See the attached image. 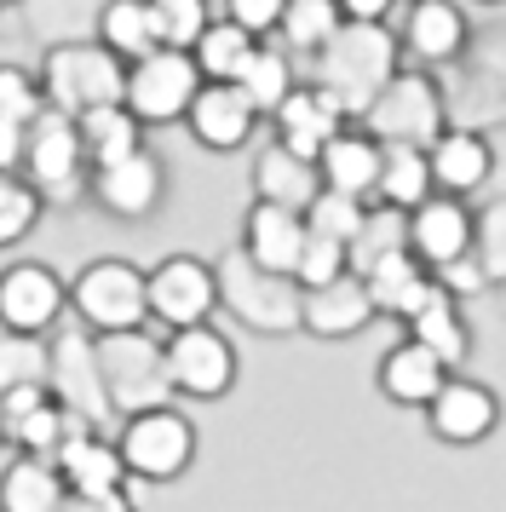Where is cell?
I'll return each instance as SVG.
<instances>
[{
  "mask_svg": "<svg viewBox=\"0 0 506 512\" xmlns=\"http://www.w3.org/2000/svg\"><path fill=\"white\" fill-rule=\"evenodd\" d=\"M426 162H432V185L449 190V196H472V190L489 185L495 173V150L483 133H460V127H443L432 144H426Z\"/></svg>",
  "mask_w": 506,
  "mask_h": 512,
  "instance_id": "obj_25",
  "label": "cell"
},
{
  "mask_svg": "<svg viewBox=\"0 0 506 512\" xmlns=\"http://www.w3.org/2000/svg\"><path fill=\"white\" fill-rule=\"evenodd\" d=\"M144 294H150V323L161 334L219 317V271L196 254H167L161 265H150L144 271Z\"/></svg>",
  "mask_w": 506,
  "mask_h": 512,
  "instance_id": "obj_10",
  "label": "cell"
},
{
  "mask_svg": "<svg viewBox=\"0 0 506 512\" xmlns=\"http://www.w3.org/2000/svg\"><path fill=\"white\" fill-rule=\"evenodd\" d=\"M69 501V484L58 461L46 455H12L6 472H0V512H64Z\"/></svg>",
  "mask_w": 506,
  "mask_h": 512,
  "instance_id": "obj_29",
  "label": "cell"
},
{
  "mask_svg": "<svg viewBox=\"0 0 506 512\" xmlns=\"http://www.w3.org/2000/svg\"><path fill=\"white\" fill-rule=\"evenodd\" d=\"M0 443H6V409H0Z\"/></svg>",
  "mask_w": 506,
  "mask_h": 512,
  "instance_id": "obj_46",
  "label": "cell"
},
{
  "mask_svg": "<svg viewBox=\"0 0 506 512\" xmlns=\"http://www.w3.org/2000/svg\"><path fill=\"white\" fill-rule=\"evenodd\" d=\"M196 93H202L196 58L179 47H156V52H144V58L127 64V93H121V104L144 127H173V121H184V110H190Z\"/></svg>",
  "mask_w": 506,
  "mask_h": 512,
  "instance_id": "obj_9",
  "label": "cell"
},
{
  "mask_svg": "<svg viewBox=\"0 0 506 512\" xmlns=\"http://www.w3.org/2000/svg\"><path fill=\"white\" fill-rule=\"evenodd\" d=\"M64 512H138V507H133V495H127V489H92V495L69 489Z\"/></svg>",
  "mask_w": 506,
  "mask_h": 512,
  "instance_id": "obj_43",
  "label": "cell"
},
{
  "mask_svg": "<svg viewBox=\"0 0 506 512\" xmlns=\"http://www.w3.org/2000/svg\"><path fill=\"white\" fill-rule=\"evenodd\" d=\"M115 443H121V461L138 484H179L184 472L196 466V420L173 409V403H150L133 415L115 420Z\"/></svg>",
  "mask_w": 506,
  "mask_h": 512,
  "instance_id": "obj_3",
  "label": "cell"
},
{
  "mask_svg": "<svg viewBox=\"0 0 506 512\" xmlns=\"http://www.w3.org/2000/svg\"><path fill=\"white\" fill-rule=\"evenodd\" d=\"M357 121H363L380 144H420V150L449 127V121H443V93H437L420 70H397Z\"/></svg>",
  "mask_w": 506,
  "mask_h": 512,
  "instance_id": "obj_11",
  "label": "cell"
},
{
  "mask_svg": "<svg viewBox=\"0 0 506 512\" xmlns=\"http://www.w3.org/2000/svg\"><path fill=\"white\" fill-rule=\"evenodd\" d=\"M374 323V300H368L363 271H340L334 282L299 288V328L317 340H351Z\"/></svg>",
  "mask_w": 506,
  "mask_h": 512,
  "instance_id": "obj_18",
  "label": "cell"
},
{
  "mask_svg": "<svg viewBox=\"0 0 506 512\" xmlns=\"http://www.w3.org/2000/svg\"><path fill=\"white\" fill-rule=\"evenodd\" d=\"M69 311V282L41 265V259H18L0 271V328L18 334H52Z\"/></svg>",
  "mask_w": 506,
  "mask_h": 512,
  "instance_id": "obj_14",
  "label": "cell"
},
{
  "mask_svg": "<svg viewBox=\"0 0 506 512\" xmlns=\"http://www.w3.org/2000/svg\"><path fill=\"white\" fill-rule=\"evenodd\" d=\"M35 75H41V98L52 110H64V116H87L98 104H121V93H127V64L98 35L46 47Z\"/></svg>",
  "mask_w": 506,
  "mask_h": 512,
  "instance_id": "obj_2",
  "label": "cell"
},
{
  "mask_svg": "<svg viewBox=\"0 0 506 512\" xmlns=\"http://www.w3.org/2000/svg\"><path fill=\"white\" fill-rule=\"evenodd\" d=\"M236 87H242V98H248L253 110H259V121L276 116V104L294 93V58H288V47H253L248 64L236 70Z\"/></svg>",
  "mask_w": 506,
  "mask_h": 512,
  "instance_id": "obj_33",
  "label": "cell"
},
{
  "mask_svg": "<svg viewBox=\"0 0 506 512\" xmlns=\"http://www.w3.org/2000/svg\"><path fill=\"white\" fill-rule=\"evenodd\" d=\"M69 311L92 334H121V328H150V294L144 271L133 259H87L69 277Z\"/></svg>",
  "mask_w": 506,
  "mask_h": 512,
  "instance_id": "obj_5",
  "label": "cell"
},
{
  "mask_svg": "<svg viewBox=\"0 0 506 512\" xmlns=\"http://www.w3.org/2000/svg\"><path fill=\"white\" fill-rule=\"evenodd\" d=\"M167 380H173V397H190V403H219V397L236 392V374H242V357L230 346V334H219L213 323H190L173 328L167 340Z\"/></svg>",
  "mask_w": 506,
  "mask_h": 512,
  "instance_id": "obj_8",
  "label": "cell"
},
{
  "mask_svg": "<svg viewBox=\"0 0 506 512\" xmlns=\"http://www.w3.org/2000/svg\"><path fill=\"white\" fill-rule=\"evenodd\" d=\"M46 386L52 397L75 409L92 426H115L110 392H104V374H98V340L92 328H75V334H52V369H46Z\"/></svg>",
  "mask_w": 506,
  "mask_h": 512,
  "instance_id": "obj_13",
  "label": "cell"
},
{
  "mask_svg": "<svg viewBox=\"0 0 506 512\" xmlns=\"http://www.w3.org/2000/svg\"><path fill=\"white\" fill-rule=\"evenodd\" d=\"M282 6H288V0H225V18H236L242 29H253V35L265 41V35H276V24H282Z\"/></svg>",
  "mask_w": 506,
  "mask_h": 512,
  "instance_id": "obj_42",
  "label": "cell"
},
{
  "mask_svg": "<svg viewBox=\"0 0 506 512\" xmlns=\"http://www.w3.org/2000/svg\"><path fill=\"white\" fill-rule=\"evenodd\" d=\"M363 282H368V300H374V317H397V323H403L414 305L437 288V271L420 265V259L409 254V242H403V248H386L380 259H368Z\"/></svg>",
  "mask_w": 506,
  "mask_h": 512,
  "instance_id": "obj_22",
  "label": "cell"
},
{
  "mask_svg": "<svg viewBox=\"0 0 506 512\" xmlns=\"http://www.w3.org/2000/svg\"><path fill=\"white\" fill-rule=\"evenodd\" d=\"M41 213H46L41 190L29 185L18 167H0V254L18 248V242H29L35 225H41Z\"/></svg>",
  "mask_w": 506,
  "mask_h": 512,
  "instance_id": "obj_37",
  "label": "cell"
},
{
  "mask_svg": "<svg viewBox=\"0 0 506 512\" xmlns=\"http://www.w3.org/2000/svg\"><path fill=\"white\" fill-rule=\"evenodd\" d=\"M340 271H351V248H345V242H334V236H322V231L305 236V248H299V265H294V282H299V288L334 282Z\"/></svg>",
  "mask_w": 506,
  "mask_h": 512,
  "instance_id": "obj_40",
  "label": "cell"
},
{
  "mask_svg": "<svg viewBox=\"0 0 506 512\" xmlns=\"http://www.w3.org/2000/svg\"><path fill=\"white\" fill-rule=\"evenodd\" d=\"M150 18H156V41L161 47L190 52L196 35L213 24V6L207 0H150Z\"/></svg>",
  "mask_w": 506,
  "mask_h": 512,
  "instance_id": "obj_39",
  "label": "cell"
},
{
  "mask_svg": "<svg viewBox=\"0 0 506 512\" xmlns=\"http://www.w3.org/2000/svg\"><path fill=\"white\" fill-rule=\"evenodd\" d=\"M345 121L351 116L340 110V98L328 93V87H317V81H305V87H294V93L276 104L271 127H276V144H288V150H299V156L317 162L322 144L334 139Z\"/></svg>",
  "mask_w": 506,
  "mask_h": 512,
  "instance_id": "obj_20",
  "label": "cell"
},
{
  "mask_svg": "<svg viewBox=\"0 0 506 512\" xmlns=\"http://www.w3.org/2000/svg\"><path fill=\"white\" fill-rule=\"evenodd\" d=\"M449 374H455V369H449L432 346H420V340L409 334V340H397V346L380 357L374 386H380V397H386V403H397V409H426Z\"/></svg>",
  "mask_w": 506,
  "mask_h": 512,
  "instance_id": "obj_21",
  "label": "cell"
},
{
  "mask_svg": "<svg viewBox=\"0 0 506 512\" xmlns=\"http://www.w3.org/2000/svg\"><path fill=\"white\" fill-rule=\"evenodd\" d=\"M23 133H29V121L0 116V167H23Z\"/></svg>",
  "mask_w": 506,
  "mask_h": 512,
  "instance_id": "obj_44",
  "label": "cell"
},
{
  "mask_svg": "<svg viewBox=\"0 0 506 512\" xmlns=\"http://www.w3.org/2000/svg\"><path fill=\"white\" fill-rule=\"evenodd\" d=\"M18 173L46 196V208H75V202L87 196V179H92L75 116H64V110L46 104L41 116L29 121V133H23V167Z\"/></svg>",
  "mask_w": 506,
  "mask_h": 512,
  "instance_id": "obj_4",
  "label": "cell"
},
{
  "mask_svg": "<svg viewBox=\"0 0 506 512\" xmlns=\"http://www.w3.org/2000/svg\"><path fill=\"white\" fill-rule=\"evenodd\" d=\"M253 47H259V35H253V29H242L236 18H225V12H213V24L196 35L190 58H196L202 81H236V70L248 64Z\"/></svg>",
  "mask_w": 506,
  "mask_h": 512,
  "instance_id": "obj_32",
  "label": "cell"
},
{
  "mask_svg": "<svg viewBox=\"0 0 506 512\" xmlns=\"http://www.w3.org/2000/svg\"><path fill=\"white\" fill-rule=\"evenodd\" d=\"M46 369H52V334L0 328V397L18 386H46Z\"/></svg>",
  "mask_w": 506,
  "mask_h": 512,
  "instance_id": "obj_36",
  "label": "cell"
},
{
  "mask_svg": "<svg viewBox=\"0 0 506 512\" xmlns=\"http://www.w3.org/2000/svg\"><path fill=\"white\" fill-rule=\"evenodd\" d=\"M397 52H403V41H397L386 24H357V18H345V24L328 35V47L311 58V81L340 98L345 116H363L368 104H374V93L403 70Z\"/></svg>",
  "mask_w": 506,
  "mask_h": 512,
  "instance_id": "obj_1",
  "label": "cell"
},
{
  "mask_svg": "<svg viewBox=\"0 0 506 512\" xmlns=\"http://www.w3.org/2000/svg\"><path fill=\"white\" fill-rule=\"evenodd\" d=\"M420 415H426V426H432L437 443H449V449H478V443H489L495 426H501V397L489 392L483 380L449 374Z\"/></svg>",
  "mask_w": 506,
  "mask_h": 512,
  "instance_id": "obj_16",
  "label": "cell"
},
{
  "mask_svg": "<svg viewBox=\"0 0 506 512\" xmlns=\"http://www.w3.org/2000/svg\"><path fill=\"white\" fill-rule=\"evenodd\" d=\"M98 41L121 58V64H133L144 52H156V18H150V0H104V12H98Z\"/></svg>",
  "mask_w": 506,
  "mask_h": 512,
  "instance_id": "obj_34",
  "label": "cell"
},
{
  "mask_svg": "<svg viewBox=\"0 0 506 512\" xmlns=\"http://www.w3.org/2000/svg\"><path fill=\"white\" fill-rule=\"evenodd\" d=\"M403 52L420 64H449L466 47V12L455 0H409V18H403Z\"/></svg>",
  "mask_w": 506,
  "mask_h": 512,
  "instance_id": "obj_27",
  "label": "cell"
},
{
  "mask_svg": "<svg viewBox=\"0 0 506 512\" xmlns=\"http://www.w3.org/2000/svg\"><path fill=\"white\" fill-rule=\"evenodd\" d=\"M345 18H357V24H386V12L397 6V0H334Z\"/></svg>",
  "mask_w": 506,
  "mask_h": 512,
  "instance_id": "obj_45",
  "label": "cell"
},
{
  "mask_svg": "<svg viewBox=\"0 0 506 512\" xmlns=\"http://www.w3.org/2000/svg\"><path fill=\"white\" fill-rule=\"evenodd\" d=\"M87 196L98 208L121 219V225H144V219H156L161 202H167V167L150 144H138L133 156H121L110 167H92L87 179Z\"/></svg>",
  "mask_w": 506,
  "mask_h": 512,
  "instance_id": "obj_12",
  "label": "cell"
},
{
  "mask_svg": "<svg viewBox=\"0 0 506 512\" xmlns=\"http://www.w3.org/2000/svg\"><path fill=\"white\" fill-rule=\"evenodd\" d=\"M305 225L351 248V242L363 236V225H368V202H363V196H345V190H328V185H322L317 196L305 202Z\"/></svg>",
  "mask_w": 506,
  "mask_h": 512,
  "instance_id": "obj_38",
  "label": "cell"
},
{
  "mask_svg": "<svg viewBox=\"0 0 506 512\" xmlns=\"http://www.w3.org/2000/svg\"><path fill=\"white\" fill-rule=\"evenodd\" d=\"M432 190H437L432 185V162H426L420 144H386V150H380V185H374L380 208L409 213L414 202H426Z\"/></svg>",
  "mask_w": 506,
  "mask_h": 512,
  "instance_id": "obj_31",
  "label": "cell"
},
{
  "mask_svg": "<svg viewBox=\"0 0 506 512\" xmlns=\"http://www.w3.org/2000/svg\"><path fill=\"white\" fill-rule=\"evenodd\" d=\"M98 340V374L110 392L115 420L150 409V403H173V380H167V351L156 334L144 328H121V334H92Z\"/></svg>",
  "mask_w": 506,
  "mask_h": 512,
  "instance_id": "obj_6",
  "label": "cell"
},
{
  "mask_svg": "<svg viewBox=\"0 0 506 512\" xmlns=\"http://www.w3.org/2000/svg\"><path fill=\"white\" fill-rule=\"evenodd\" d=\"M380 150L386 144L374 139L368 127H351L345 121L334 139L322 144V156H317V173H322V185L328 190H345V196H374V185H380Z\"/></svg>",
  "mask_w": 506,
  "mask_h": 512,
  "instance_id": "obj_24",
  "label": "cell"
},
{
  "mask_svg": "<svg viewBox=\"0 0 506 512\" xmlns=\"http://www.w3.org/2000/svg\"><path fill=\"white\" fill-rule=\"evenodd\" d=\"M213 271H219V311H230L242 328H253V334H288V328H299L294 277H276L265 265H253L242 248H230Z\"/></svg>",
  "mask_w": 506,
  "mask_h": 512,
  "instance_id": "obj_7",
  "label": "cell"
},
{
  "mask_svg": "<svg viewBox=\"0 0 506 512\" xmlns=\"http://www.w3.org/2000/svg\"><path fill=\"white\" fill-rule=\"evenodd\" d=\"M317 190H322V173L311 156H299V150H288V144H276V139L253 156V196L259 202H282V208L305 213V202Z\"/></svg>",
  "mask_w": 506,
  "mask_h": 512,
  "instance_id": "obj_28",
  "label": "cell"
},
{
  "mask_svg": "<svg viewBox=\"0 0 506 512\" xmlns=\"http://www.w3.org/2000/svg\"><path fill=\"white\" fill-rule=\"evenodd\" d=\"M345 24V12L334 6V0H288L282 6V24H276V35H282V47L299 52V58H317L322 47H328V35Z\"/></svg>",
  "mask_w": 506,
  "mask_h": 512,
  "instance_id": "obj_35",
  "label": "cell"
},
{
  "mask_svg": "<svg viewBox=\"0 0 506 512\" xmlns=\"http://www.w3.org/2000/svg\"><path fill=\"white\" fill-rule=\"evenodd\" d=\"M46 110V98H41V75L29 70V64H0V116H12V121H35Z\"/></svg>",
  "mask_w": 506,
  "mask_h": 512,
  "instance_id": "obj_41",
  "label": "cell"
},
{
  "mask_svg": "<svg viewBox=\"0 0 506 512\" xmlns=\"http://www.w3.org/2000/svg\"><path fill=\"white\" fill-rule=\"evenodd\" d=\"M81 127V150H87V167H110L121 156H133L144 144V121L127 110V104H98L87 116H75Z\"/></svg>",
  "mask_w": 506,
  "mask_h": 512,
  "instance_id": "obj_30",
  "label": "cell"
},
{
  "mask_svg": "<svg viewBox=\"0 0 506 512\" xmlns=\"http://www.w3.org/2000/svg\"><path fill=\"white\" fill-rule=\"evenodd\" d=\"M403 328H409L420 346H432L449 369H460V363L472 357V328H466V317H460V294L443 277H437L432 294H426V300L403 317Z\"/></svg>",
  "mask_w": 506,
  "mask_h": 512,
  "instance_id": "obj_26",
  "label": "cell"
},
{
  "mask_svg": "<svg viewBox=\"0 0 506 512\" xmlns=\"http://www.w3.org/2000/svg\"><path fill=\"white\" fill-rule=\"evenodd\" d=\"M472 236H478V219L466 213L460 196L449 190H432L426 202H414L403 213V242H409V254L420 265H432V271H449L455 259L472 254Z\"/></svg>",
  "mask_w": 506,
  "mask_h": 512,
  "instance_id": "obj_15",
  "label": "cell"
},
{
  "mask_svg": "<svg viewBox=\"0 0 506 512\" xmlns=\"http://www.w3.org/2000/svg\"><path fill=\"white\" fill-rule=\"evenodd\" d=\"M184 127H190V139L202 150L236 156V150H248L253 127H259V110L242 98L236 81H202V93L190 98V110H184Z\"/></svg>",
  "mask_w": 506,
  "mask_h": 512,
  "instance_id": "obj_17",
  "label": "cell"
},
{
  "mask_svg": "<svg viewBox=\"0 0 506 512\" xmlns=\"http://www.w3.org/2000/svg\"><path fill=\"white\" fill-rule=\"evenodd\" d=\"M52 461H58V472H64V484L81 489V495L133 484V472H127V461H121V443H115V432H104V426H81Z\"/></svg>",
  "mask_w": 506,
  "mask_h": 512,
  "instance_id": "obj_23",
  "label": "cell"
},
{
  "mask_svg": "<svg viewBox=\"0 0 506 512\" xmlns=\"http://www.w3.org/2000/svg\"><path fill=\"white\" fill-rule=\"evenodd\" d=\"M305 236H311V225H305V213H299V208H282V202H259V196H253L248 219H242V242H236V248H242L253 265L276 271V277H294Z\"/></svg>",
  "mask_w": 506,
  "mask_h": 512,
  "instance_id": "obj_19",
  "label": "cell"
}]
</instances>
